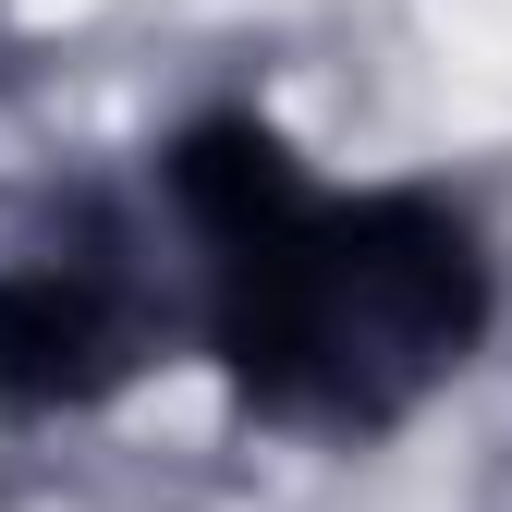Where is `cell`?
Listing matches in <instances>:
<instances>
[{
    "label": "cell",
    "instance_id": "6da1fadb",
    "mask_svg": "<svg viewBox=\"0 0 512 512\" xmlns=\"http://www.w3.org/2000/svg\"><path fill=\"white\" fill-rule=\"evenodd\" d=\"M159 196L196 256L183 317L232 403L281 439H391L476 366L500 317L488 232L452 196L427 183L330 196L256 110L183 122L159 147Z\"/></svg>",
    "mask_w": 512,
    "mask_h": 512
},
{
    "label": "cell",
    "instance_id": "7a4b0ae2",
    "mask_svg": "<svg viewBox=\"0 0 512 512\" xmlns=\"http://www.w3.org/2000/svg\"><path fill=\"white\" fill-rule=\"evenodd\" d=\"M171 342V293L135 269L122 232H74L0 269V415H98Z\"/></svg>",
    "mask_w": 512,
    "mask_h": 512
}]
</instances>
